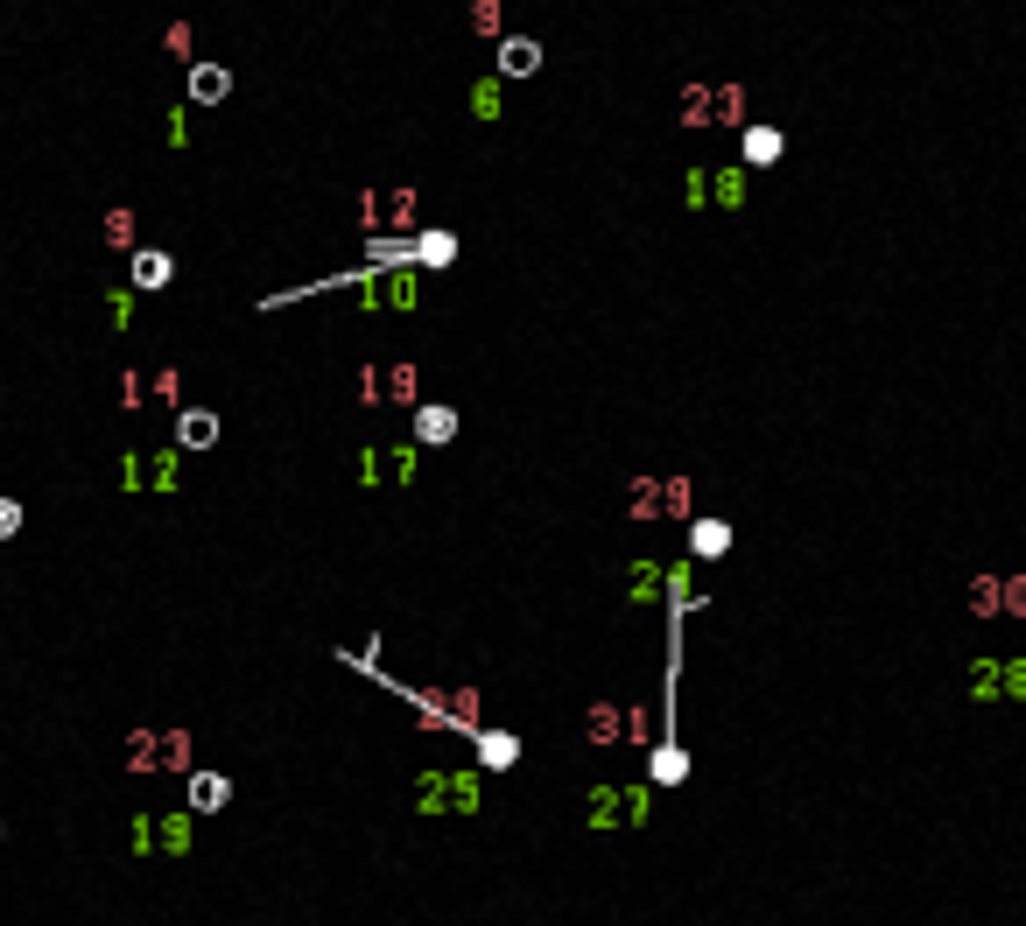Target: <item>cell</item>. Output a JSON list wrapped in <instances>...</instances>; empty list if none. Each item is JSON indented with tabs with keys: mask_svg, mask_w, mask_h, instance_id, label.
I'll return each mask as SVG.
<instances>
[{
	"mask_svg": "<svg viewBox=\"0 0 1026 926\" xmlns=\"http://www.w3.org/2000/svg\"><path fill=\"white\" fill-rule=\"evenodd\" d=\"M591 821H598V828L648 821V794H640V786H598V794H591Z\"/></svg>",
	"mask_w": 1026,
	"mask_h": 926,
	"instance_id": "1",
	"label": "cell"
},
{
	"mask_svg": "<svg viewBox=\"0 0 1026 926\" xmlns=\"http://www.w3.org/2000/svg\"><path fill=\"white\" fill-rule=\"evenodd\" d=\"M423 807H429V815H443V807L471 815V807H479V779H464V772H436V779H423Z\"/></svg>",
	"mask_w": 1026,
	"mask_h": 926,
	"instance_id": "2",
	"label": "cell"
},
{
	"mask_svg": "<svg viewBox=\"0 0 1026 926\" xmlns=\"http://www.w3.org/2000/svg\"><path fill=\"white\" fill-rule=\"evenodd\" d=\"M177 442H183V450H212V442H218V414L190 408V414L177 421Z\"/></svg>",
	"mask_w": 1026,
	"mask_h": 926,
	"instance_id": "3",
	"label": "cell"
},
{
	"mask_svg": "<svg viewBox=\"0 0 1026 926\" xmlns=\"http://www.w3.org/2000/svg\"><path fill=\"white\" fill-rule=\"evenodd\" d=\"M977 611H1026V583H977Z\"/></svg>",
	"mask_w": 1026,
	"mask_h": 926,
	"instance_id": "4",
	"label": "cell"
},
{
	"mask_svg": "<svg viewBox=\"0 0 1026 926\" xmlns=\"http://www.w3.org/2000/svg\"><path fill=\"white\" fill-rule=\"evenodd\" d=\"M233 800V786L218 779V772H197V779H190V807H204V815H212V807H225Z\"/></svg>",
	"mask_w": 1026,
	"mask_h": 926,
	"instance_id": "5",
	"label": "cell"
},
{
	"mask_svg": "<svg viewBox=\"0 0 1026 926\" xmlns=\"http://www.w3.org/2000/svg\"><path fill=\"white\" fill-rule=\"evenodd\" d=\"M190 91H197V99H204V106H218V99H225V91H233V77H225L218 64H197V71H190Z\"/></svg>",
	"mask_w": 1026,
	"mask_h": 926,
	"instance_id": "6",
	"label": "cell"
},
{
	"mask_svg": "<svg viewBox=\"0 0 1026 926\" xmlns=\"http://www.w3.org/2000/svg\"><path fill=\"white\" fill-rule=\"evenodd\" d=\"M977 688H984V694H1019V688H1026V667H984Z\"/></svg>",
	"mask_w": 1026,
	"mask_h": 926,
	"instance_id": "7",
	"label": "cell"
},
{
	"mask_svg": "<svg viewBox=\"0 0 1026 926\" xmlns=\"http://www.w3.org/2000/svg\"><path fill=\"white\" fill-rule=\"evenodd\" d=\"M690 540H696V554H703V562H710V554H725V548H731V527H725V519H703V527H696Z\"/></svg>",
	"mask_w": 1026,
	"mask_h": 926,
	"instance_id": "8",
	"label": "cell"
},
{
	"mask_svg": "<svg viewBox=\"0 0 1026 926\" xmlns=\"http://www.w3.org/2000/svg\"><path fill=\"white\" fill-rule=\"evenodd\" d=\"M415 429H423V442H450L458 414H450V408H423V421H415Z\"/></svg>",
	"mask_w": 1026,
	"mask_h": 926,
	"instance_id": "9",
	"label": "cell"
},
{
	"mask_svg": "<svg viewBox=\"0 0 1026 926\" xmlns=\"http://www.w3.org/2000/svg\"><path fill=\"white\" fill-rule=\"evenodd\" d=\"M169 274H177V267H169V254H141V260H135V281H141V288H162Z\"/></svg>",
	"mask_w": 1026,
	"mask_h": 926,
	"instance_id": "10",
	"label": "cell"
},
{
	"mask_svg": "<svg viewBox=\"0 0 1026 926\" xmlns=\"http://www.w3.org/2000/svg\"><path fill=\"white\" fill-rule=\"evenodd\" d=\"M640 513H682V485H648Z\"/></svg>",
	"mask_w": 1026,
	"mask_h": 926,
	"instance_id": "11",
	"label": "cell"
},
{
	"mask_svg": "<svg viewBox=\"0 0 1026 926\" xmlns=\"http://www.w3.org/2000/svg\"><path fill=\"white\" fill-rule=\"evenodd\" d=\"M513 737H500V730H492V737H479V765H513Z\"/></svg>",
	"mask_w": 1026,
	"mask_h": 926,
	"instance_id": "12",
	"label": "cell"
},
{
	"mask_svg": "<svg viewBox=\"0 0 1026 926\" xmlns=\"http://www.w3.org/2000/svg\"><path fill=\"white\" fill-rule=\"evenodd\" d=\"M535 64H542L535 43H506V71H535Z\"/></svg>",
	"mask_w": 1026,
	"mask_h": 926,
	"instance_id": "13",
	"label": "cell"
},
{
	"mask_svg": "<svg viewBox=\"0 0 1026 926\" xmlns=\"http://www.w3.org/2000/svg\"><path fill=\"white\" fill-rule=\"evenodd\" d=\"M22 534V506H14V498H0V540H14Z\"/></svg>",
	"mask_w": 1026,
	"mask_h": 926,
	"instance_id": "14",
	"label": "cell"
}]
</instances>
